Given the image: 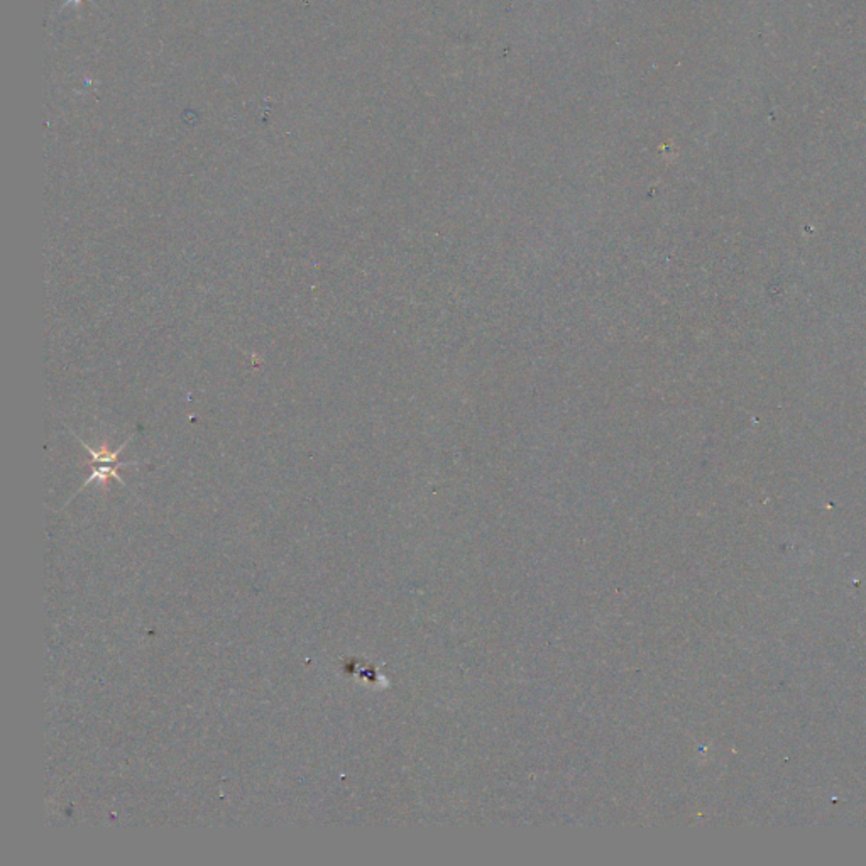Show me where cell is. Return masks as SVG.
<instances>
[{
  "mask_svg": "<svg viewBox=\"0 0 866 866\" xmlns=\"http://www.w3.org/2000/svg\"><path fill=\"white\" fill-rule=\"evenodd\" d=\"M75 438L78 440V443H80V445H84L86 448V450H89L90 457H91V462H97V464H99L97 467H94V472H91V475L89 478V480H86V483L84 484V488H86V485L91 484V483H95V480H97V483L105 484L109 479H112V478L117 479L121 484H124L122 478H121V475H119V472H117L119 467H127V465H136L137 464V462H119V455H121L122 450H124V448H126L127 443H129L131 438L126 440V442H124L122 445L119 447L116 452H110L109 448L105 447V445L102 448H100V450H94V448H91L90 445H86L85 442H81V438H78L76 435H75ZM84 488H81V489H84Z\"/></svg>",
  "mask_w": 866,
  "mask_h": 866,
  "instance_id": "6da1fadb",
  "label": "cell"
}]
</instances>
